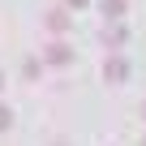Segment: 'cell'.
<instances>
[{"instance_id":"1","label":"cell","mask_w":146,"mask_h":146,"mask_svg":"<svg viewBox=\"0 0 146 146\" xmlns=\"http://www.w3.org/2000/svg\"><path fill=\"white\" fill-rule=\"evenodd\" d=\"M47 60H52V64H64V60H69V47H64V43H52V47H47Z\"/></svg>"},{"instance_id":"2","label":"cell","mask_w":146,"mask_h":146,"mask_svg":"<svg viewBox=\"0 0 146 146\" xmlns=\"http://www.w3.org/2000/svg\"><path fill=\"white\" fill-rule=\"evenodd\" d=\"M103 73H108V82H125V60H112Z\"/></svg>"},{"instance_id":"3","label":"cell","mask_w":146,"mask_h":146,"mask_svg":"<svg viewBox=\"0 0 146 146\" xmlns=\"http://www.w3.org/2000/svg\"><path fill=\"white\" fill-rule=\"evenodd\" d=\"M103 13H108V17H120V13H125V0H103Z\"/></svg>"},{"instance_id":"4","label":"cell","mask_w":146,"mask_h":146,"mask_svg":"<svg viewBox=\"0 0 146 146\" xmlns=\"http://www.w3.org/2000/svg\"><path fill=\"white\" fill-rule=\"evenodd\" d=\"M47 26H52V30H64V26H69V17H64V13H52V17H47Z\"/></svg>"},{"instance_id":"5","label":"cell","mask_w":146,"mask_h":146,"mask_svg":"<svg viewBox=\"0 0 146 146\" xmlns=\"http://www.w3.org/2000/svg\"><path fill=\"white\" fill-rule=\"evenodd\" d=\"M9 125H13V112H9L5 103H0V129H9Z\"/></svg>"},{"instance_id":"6","label":"cell","mask_w":146,"mask_h":146,"mask_svg":"<svg viewBox=\"0 0 146 146\" xmlns=\"http://www.w3.org/2000/svg\"><path fill=\"white\" fill-rule=\"evenodd\" d=\"M69 5H86V0H69Z\"/></svg>"},{"instance_id":"7","label":"cell","mask_w":146,"mask_h":146,"mask_svg":"<svg viewBox=\"0 0 146 146\" xmlns=\"http://www.w3.org/2000/svg\"><path fill=\"white\" fill-rule=\"evenodd\" d=\"M0 86H5V73H0Z\"/></svg>"},{"instance_id":"8","label":"cell","mask_w":146,"mask_h":146,"mask_svg":"<svg viewBox=\"0 0 146 146\" xmlns=\"http://www.w3.org/2000/svg\"><path fill=\"white\" fill-rule=\"evenodd\" d=\"M142 116H146V108H142Z\"/></svg>"},{"instance_id":"9","label":"cell","mask_w":146,"mask_h":146,"mask_svg":"<svg viewBox=\"0 0 146 146\" xmlns=\"http://www.w3.org/2000/svg\"><path fill=\"white\" fill-rule=\"evenodd\" d=\"M142 146H146V142H142Z\"/></svg>"}]
</instances>
